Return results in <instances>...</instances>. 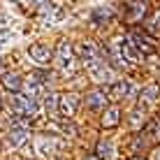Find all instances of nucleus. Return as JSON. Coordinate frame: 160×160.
I'll return each instance as SVG.
<instances>
[{
	"instance_id": "nucleus-15",
	"label": "nucleus",
	"mask_w": 160,
	"mask_h": 160,
	"mask_svg": "<svg viewBox=\"0 0 160 160\" xmlns=\"http://www.w3.org/2000/svg\"><path fill=\"white\" fill-rule=\"evenodd\" d=\"M107 102H109V95L104 91H91V93H86V104L91 109H107Z\"/></svg>"
},
{
	"instance_id": "nucleus-2",
	"label": "nucleus",
	"mask_w": 160,
	"mask_h": 160,
	"mask_svg": "<svg viewBox=\"0 0 160 160\" xmlns=\"http://www.w3.org/2000/svg\"><path fill=\"white\" fill-rule=\"evenodd\" d=\"M112 60L118 65V68H130V65H135L137 63V58H139V53L135 51V47L128 42V40H116L112 44Z\"/></svg>"
},
{
	"instance_id": "nucleus-16",
	"label": "nucleus",
	"mask_w": 160,
	"mask_h": 160,
	"mask_svg": "<svg viewBox=\"0 0 160 160\" xmlns=\"http://www.w3.org/2000/svg\"><path fill=\"white\" fill-rule=\"evenodd\" d=\"M0 81H2V86L7 88L9 93H14V95L21 91V86H23V81H21V77L16 74V72H5Z\"/></svg>"
},
{
	"instance_id": "nucleus-9",
	"label": "nucleus",
	"mask_w": 160,
	"mask_h": 160,
	"mask_svg": "<svg viewBox=\"0 0 160 160\" xmlns=\"http://www.w3.org/2000/svg\"><path fill=\"white\" fill-rule=\"evenodd\" d=\"M128 42L135 47V51L137 53H142V56H148V53H153V42L148 40V35L146 32H142V30H130L128 32Z\"/></svg>"
},
{
	"instance_id": "nucleus-4",
	"label": "nucleus",
	"mask_w": 160,
	"mask_h": 160,
	"mask_svg": "<svg viewBox=\"0 0 160 160\" xmlns=\"http://www.w3.org/2000/svg\"><path fill=\"white\" fill-rule=\"evenodd\" d=\"M88 74H91V79L95 81V84H112L114 81V70H112V65L107 63V60H95V63H91L88 65Z\"/></svg>"
},
{
	"instance_id": "nucleus-25",
	"label": "nucleus",
	"mask_w": 160,
	"mask_h": 160,
	"mask_svg": "<svg viewBox=\"0 0 160 160\" xmlns=\"http://www.w3.org/2000/svg\"><path fill=\"white\" fill-rule=\"evenodd\" d=\"M0 107H2V100H0Z\"/></svg>"
},
{
	"instance_id": "nucleus-20",
	"label": "nucleus",
	"mask_w": 160,
	"mask_h": 160,
	"mask_svg": "<svg viewBox=\"0 0 160 160\" xmlns=\"http://www.w3.org/2000/svg\"><path fill=\"white\" fill-rule=\"evenodd\" d=\"M112 151H114L112 142L100 139V142H98V148H95V156L100 158V160H109V158H112Z\"/></svg>"
},
{
	"instance_id": "nucleus-8",
	"label": "nucleus",
	"mask_w": 160,
	"mask_h": 160,
	"mask_svg": "<svg viewBox=\"0 0 160 160\" xmlns=\"http://www.w3.org/2000/svg\"><path fill=\"white\" fill-rule=\"evenodd\" d=\"M77 56H79V60L86 65H91V63H95V60H100V49H98V44L95 42H91V40H84V42H79L77 44Z\"/></svg>"
},
{
	"instance_id": "nucleus-7",
	"label": "nucleus",
	"mask_w": 160,
	"mask_h": 160,
	"mask_svg": "<svg viewBox=\"0 0 160 160\" xmlns=\"http://www.w3.org/2000/svg\"><path fill=\"white\" fill-rule=\"evenodd\" d=\"M28 58H30L35 65L44 68V65H49V63L53 60V51L47 47V44L35 42V44H30V47H28Z\"/></svg>"
},
{
	"instance_id": "nucleus-6",
	"label": "nucleus",
	"mask_w": 160,
	"mask_h": 160,
	"mask_svg": "<svg viewBox=\"0 0 160 160\" xmlns=\"http://www.w3.org/2000/svg\"><path fill=\"white\" fill-rule=\"evenodd\" d=\"M139 95V88L132 84L130 79H118L112 84V91H109V98L112 100H128V98Z\"/></svg>"
},
{
	"instance_id": "nucleus-10",
	"label": "nucleus",
	"mask_w": 160,
	"mask_h": 160,
	"mask_svg": "<svg viewBox=\"0 0 160 160\" xmlns=\"http://www.w3.org/2000/svg\"><path fill=\"white\" fill-rule=\"evenodd\" d=\"M37 12H40L44 23L51 26V23H56L60 16H63V7H60L58 2H37Z\"/></svg>"
},
{
	"instance_id": "nucleus-17",
	"label": "nucleus",
	"mask_w": 160,
	"mask_h": 160,
	"mask_svg": "<svg viewBox=\"0 0 160 160\" xmlns=\"http://www.w3.org/2000/svg\"><path fill=\"white\" fill-rule=\"evenodd\" d=\"M146 125V109L144 107H137L130 112V128L132 130H142Z\"/></svg>"
},
{
	"instance_id": "nucleus-3",
	"label": "nucleus",
	"mask_w": 160,
	"mask_h": 160,
	"mask_svg": "<svg viewBox=\"0 0 160 160\" xmlns=\"http://www.w3.org/2000/svg\"><path fill=\"white\" fill-rule=\"evenodd\" d=\"M77 107H79V98L74 93H63L58 95V104H56V118H65L70 121L77 114Z\"/></svg>"
},
{
	"instance_id": "nucleus-22",
	"label": "nucleus",
	"mask_w": 160,
	"mask_h": 160,
	"mask_svg": "<svg viewBox=\"0 0 160 160\" xmlns=\"http://www.w3.org/2000/svg\"><path fill=\"white\" fill-rule=\"evenodd\" d=\"M148 160H160V146H156L151 151V156H148Z\"/></svg>"
},
{
	"instance_id": "nucleus-14",
	"label": "nucleus",
	"mask_w": 160,
	"mask_h": 160,
	"mask_svg": "<svg viewBox=\"0 0 160 160\" xmlns=\"http://www.w3.org/2000/svg\"><path fill=\"white\" fill-rule=\"evenodd\" d=\"M102 128H116V125L121 123V109L116 107V104H112V107H107L102 112V118H100Z\"/></svg>"
},
{
	"instance_id": "nucleus-1",
	"label": "nucleus",
	"mask_w": 160,
	"mask_h": 160,
	"mask_svg": "<svg viewBox=\"0 0 160 160\" xmlns=\"http://www.w3.org/2000/svg\"><path fill=\"white\" fill-rule=\"evenodd\" d=\"M9 107H12V116H21L26 121H35L40 116V102L28 95H21V93L9 98Z\"/></svg>"
},
{
	"instance_id": "nucleus-19",
	"label": "nucleus",
	"mask_w": 160,
	"mask_h": 160,
	"mask_svg": "<svg viewBox=\"0 0 160 160\" xmlns=\"http://www.w3.org/2000/svg\"><path fill=\"white\" fill-rule=\"evenodd\" d=\"M125 12L130 21H139L146 12V2H125Z\"/></svg>"
},
{
	"instance_id": "nucleus-13",
	"label": "nucleus",
	"mask_w": 160,
	"mask_h": 160,
	"mask_svg": "<svg viewBox=\"0 0 160 160\" xmlns=\"http://www.w3.org/2000/svg\"><path fill=\"white\" fill-rule=\"evenodd\" d=\"M160 98V86L158 84H148V86H144L139 91V104L142 107H148V104H153Z\"/></svg>"
},
{
	"instance_id": "nucleus-5",
	"label": "nucleus",
	"mask_w": 160,
	"mask_h": 160,
	"mask_svg": "<svg viewBox=\"0 0 160 160\" xmlns=\"http://www.w3.org/2000/svg\"><path fill=\"white\" fill-rule=\"evenodd\" d=\"M53 60H56V65L63 72H68V70L74 68V49L68 44V40H60L58 47H56V53H53Z\"/></svg>"
},
{
	"instance_id": "nucleus-12",
	"label": "nucleus",
	"mask_w": 160,
	"mask_h": 160,
	"mask_svg": "<svg viewBox=\"0 0 160 160\" xmlns=\"http://www.w3.org/2000/svg\"><path fill=\"white\" fill-rule=\"evenodd\" d=\"M7 139H9L12 146H23L26 142L30 139V128H26V125H12Z\"/></svg>"
},
{
	"instance_id": "nucleus-23",
	"label": "nucleus",
	"mask_w": 160,
	"mask_h": 160,
	"mask_svg": "<svg viewBox=\"0 0 160 160\" xmlns=\"http://www.w3.org/2000/svg\"><path fill=\"white\" fill-rule=\"evenodd\" d=\"M84 160H100V158H98V156H86Z\"/></svg>"
},
{
	"instance_id": "nucleus-11",
	"label": "nucleus",
	"mask_w": 160,
	"mask_h": 160,
	"mask_svg": "<svg viewBox=\"0 0 160 160\" xmlns=\"http://www.w3.org/2000/svg\"><path fill=\"white\" fill-rule=\"evenodd\" d=\"M60 146L63 144H60L56 137H51V135H42V137H37V142H35V148H37L40 156H53Z\"/></svg>"
},
{
	"instance_id": "nucleus-21",
	"label": "nucleus",
	"mask_w": 160,
	"mask_h": 160,
	"mask_svg": "<svg viewBox=\"0 0 160 160\" xmlns=\"http://www.w3.org/2000/svg\"><path fill=\"white\" fill-rule=\"evenodd\" d=\"M146 30L151 32L153 37H160V9L151 14V19L146 21Z\"/></svg>"
},
{
	"instance_id": "nucleus-24",
	"label": "nucleus",
	"mask_w": 160,
	"mask_h": 160,
	"mask_svg": "<svg viewBox=\"0 0 160 160\" xmlns=\"http://www.w3.org/2000/svg\"><path fill=\"white\" fill-rule=\"evenodd\" d=\"M130 160H144V158H142V156H135V158H130Z\"/></svg>"
},
{
	"instance_id": "nucleus-18",
	"label": "nucleus",
	"mask_w": 160,
	"mask_h": 160,
	"mask_svg": "<svg viewBox=\"0 0 160 160\" xmlns=\"http://www.w3.org/2000/svg\"><path fill=\"white\" fill-rule=\"evenodd\" d=\"M114 19V9L109 5H100V7L93 9V21L95 23H107V21Z\"/></svg>"
}]
</instances>
